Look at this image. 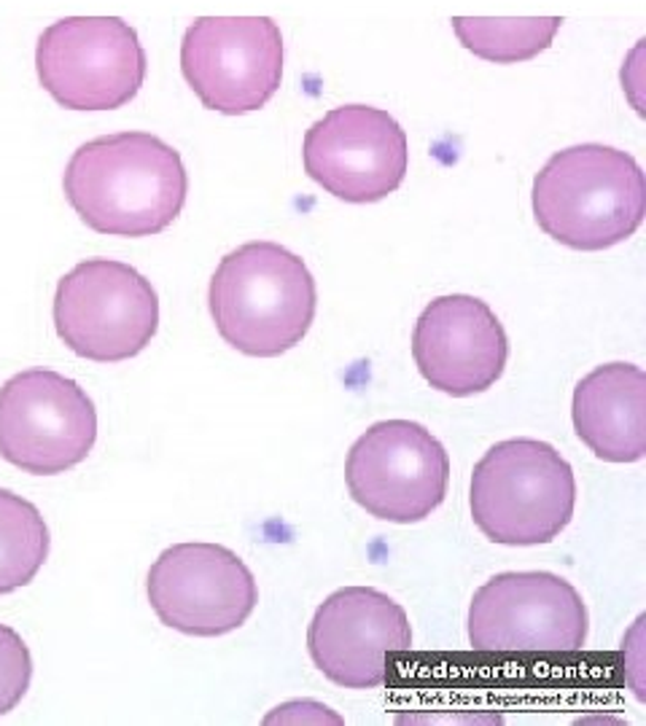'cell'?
I'll return each mask as SVG.
<instances>
[{
    "instance_id": "cell-1",
    "label": "cell",
    "mask_w": 646,
    "mask_h": 726,
    "mask_svg": "<svg viewBox=\"0 0 646 726\" xmlns=\"http://www.w3.org/2000/svg\"><path fill=\"white\" fill-rule=\"evenodd\" d=\"M62 192L97 235L154 237L184 210L189 173L170 143L127 129L76 148L65 167Z\"/></svg>"
},
{
    "instance_id": "cell-2",
    "label": "cell",
    "mask_w": 646,
    "mask_h": 726,
    "mask_svg": "<svg viewBox=\"0 0 646 726\" xmlns=\"http://www.w3.org/2000/svg\"><path fill=\"white\" fill-rule=\"evenodd\" d=\"M208 310L226 345L251 359H277L305 340L319 310V288L296 253L256 239L218 262Z\"/></svg>"
},
{
    "instance_id": "cell-3",
    "label": "cell",
    "mask_w": 646,
    "mask_h": 726,
    "mask_svg": "<svg viewBox=\"0 0 646 726\" xmlns=\"http://www.w3.org/2000/svg\"><path fill=\"white\" fill-rule=\"evenodd\" d=\"M534 218L571 251H606L638 232L646 216V178L628 151L579 143L552 154L536 173Z\"/></svg>"
},
{
    "instance_id": "cell-4",
    "label": "cell",
    "mask_w": 646,
    "mask_h": 726,
    "mask_svg": "<svg viewBox=\"0 0 646 726\" xmlns=\"http://www.w3.org/2000/svg\"><path fill=\"white\" fill-rule=\"evenodd\" d=\"M469 509L480 533L501 547L555 541L577 509L571 463L539 439H507L474 465Z\"/></svg>"
},
{
    "instance_id": "cell-5",
    "label": "cell",
    "mask_w": 646,
    "mask_h": 726,
    "mask_svg": "<svg viewBox=\"0 0 646 726\" xmlns=\"http://www.w3.org/2000/svg\"><path fill=\"white\" fill-rule=\"evenodd\" d=\"M36 73L65 111H116L146 84L148 55L121 17H65L38 36Z\"/></svg>"
},
{
    "instance_id": "cell-6",
    "label": "cell",
    "mask_w": 646,
    "mask_h": 726,
    "mask_svg": "<svg viewBox=\"0 0 646 726\" xmlns=\"http://www.w3.org/2000/svg\"><path fill=\"white\" fill-rule=\"evenodd\" d=\"M55 328L70 353L95 363L135 359L159 328L151 281L116 258H87L60 277Z\"/></svg>"
},
{
    "instance_id": "cell-7",
    "label": "cell",
    "mask_w": 646,
    "mask_h": 726,
    "mask_svg": "<svg viewBox=\"0 0 646 726\" xmlns=\"http://www.w3.org/2000/svg\"><path fill=\"white\" fill-rule=\"evenodd\" d=\"M587 606L549 570H509L477 589L469 644L477 654H577L587 644Z\"/></svg>"
},
{
    "instance_id": "cell-8",
    "label": "cell",
    "mask_w": 646,
    "mask_h": 726,
    "mask_svg": "<svg viewBox=\"0 0 646 726\" xmlns=\"http://www.w3.org/2000/svg\"><path fill=\"white\" fill-rule=\"evenodd\" d=\"M180 73L208 111L254 114L283 81V32L270 17H197L180 38Z\"/></svg>"
},
{
    "instance_id": "cell-9",
    "label": "cell",
    "mask_w": 646,
    "mask_h": 726,
    "mask_svg": "<svg viewBox=\"0 0 646 726\" xmlns=\"http://www.w3.org/2000/svg\"><path fill=\"white\" fill-rule=\"evenodd\" d=\"M348 492L374 520L415 524L442 506L450 455L412 420H383L355 439L345 460Z\"/></svg>"
},
{
    "instance_id": "cell-10",
    "label": "cell",
    "mask_w": 646,
    "mask_h": 726,
    "mask_svg": "<svg viewBox=\"0 0 646 726\" xmlns=\"http://www.w3.org/2000/svg\"><path fill=\"white\" fill-rule=\"evenodd\" d=\"M97 410L76 380L28 369L0 387V458L25 474L55 477L87 460Z\"/></svg>"
},
{
    "instance_id": "cell-11",
    "label": "cell",
    "mask_w": 646,
    "mask_h": 726,
    "mask_svg": "<svg viewBox=\"0 0 646 726\" xmlns=\"http://www.w3.org/2000/svg\"><path fill=\"white\" fill-rule=\"evenodd\" d=\"M310 180L351 205H372L404 184L407 133L383 108L340 106L313 121L302 140Z\"/></svg>"
},
{
    "instance_id": "cell-12",
    "label": "cell",
    "mask_w": 646,
    "mask_h": 726,
    "mask_svg": "<svg viewBox=\"0 0 646 726\" xmlns=\"http://www.w3.org/2000/svg\"><path fill=\"white\" fill-rule=\"evenodd\" d=\"M159 621L192 638H218L248 621L258 602L254 573L222 543L167 547L146 581Z\"/></svg>"
},
{
    "instance_id": "cell-13",
    "label": "cell",
    "mask_w": 646,
    "mask_h": 726,
    "mask_svg": "<svg viewBox=\"0 0 646 726\" xmlns=\"http://www.w3.org/2000/svg\"><path fill=\"white\" fill-rule=\"evenodd\" d=\"M410 648V616L391 595L372 587L332 592L307 627L310 659L342 689L385 686L393 663Z\"/></svg>"
},
{
    "instance_id": "cell-14",
    "label": "cell",
    "mask_w": 646,
    "mask_h": 726,
    "mask_svg": "<svg viewBox=\"0 0 646 726\" xmlns=\"http://www.w3.org/2000/svg\"><path fill=\"white\" fill-rule=\"evenodd\" d=\"M412 359L420 377L434 391L467 399L501 380L509 361V336L499 315L477 296H437L415 323Z\"/></svg>"
},
{
    "instance_id": "cell-15",
    "label": "cell",
    "mask_w": 646,
    "mask_h": 726,
    "mask_svg": "<svg viewBox=\"0 0 646 726\" xmlns=\"http://www.w3.org/2000/svg\"><path fill=\"white\" fill-rule=\"evenodd\" d=\"M577 436L606 463H638L646 455V374L633 363H604L574 387Z\"/></svg>"
},
{
    "instance_id": "cell-16",
    "label": "cell",
    "mask_w": 646,
    "mask_h": 726,
    "mask_svg": "<svg viewBox=\"0 0 646 726\" xmlns=\"http://www.w3.org/2000/svg\"><path fill=\"white\" fill-rule=\"evenodd\" d=\"M458 43L493 65H517L552 47L564 17H452Z\"/></svg>"
},
{
    "instance_id": "cell-17",
    "label": "cell",
    "mask_w": 646,
    "mask_h": 726,
    "mask_svg": "<svg viewBox=\"0 0 646 726\" xmlns=\"http://www.w3.org/2000/svg\"><path fill=\"white\" fill-rule=\"evenodd\" d=\"M49 528L36 503L0 490V595L28 587L49 557Z\"/></svg>"
},
{
    "instance_id": "cell-18",
    "label": "cell",
    "mask_w": 646,
    "mask_h": 726,
    "mask_svg": "<svg viewBox=\"0 0 646 726\" xmlns=\"http://www.w3.org/2000/svg\"><path fill=\"white\" fill-rule=\"evenodd\" d=\"M32 680V657L22 635L0 625V716L11 713L28 695Z\"/></svg>"
}]
</instances>
